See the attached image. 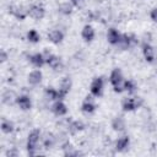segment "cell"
<instances>
[{"mask_svg": "<svg viewBox=\"0 0 157 157\" xmlns=\"http://www.w3.org/2000/svg\"><path fill=\"white\" fill-rule=\"evenodd\" d=\"M109 82L112 83L114 92L121 93L123 91H125V88H124L125 80H124V76H123V72H121L120 69L115 67V69L112 70V72L109 75Z\"/></svg>", "mask_w": 157, "mask_h": 157, "instance_id": "obj_1", "label": "cell"}, {"mask_svg": "<svg viewBox=\"0 0 157 157\" xmlns=\"http://www.w3.org/2000/svg\"><path fill=\"white\" fill-rule=\"evenodd\" d=\"M39 140H40V131L38 129H34V130H32L28 134L26 147H27V151H28V155L29 156L37 155V147H38Z\"/></svg>", "mask_w": 157, "mask_h": 157, "instance_id": "obj_2", "label": "cell"}, {"mask_svg": "<svg viewBox=\"0 0 157 157\" xmlns=\"http://www.w3.org/2000/svg\"><path fill=\"white\" fill-rule=\"evenodd\" d=\"M142 104V99L140 97H128L123 101L121 107L125 112H134L137 108H140Z\"/></svg>", "mask_w": 157, "mask_h": 157, "instance_id": "obj_3", "label": "cell"}, {"mask_svg": "<svg viewBox=\"0 0 157 157\" xmlns=\"http://www.w3.org/2000/svg\"><path fill=\"white\" fill-rule=\"evenodd\" d=\"M103 87H104V80L103 77H94L91 82V86H90V91H91V94L93 97H101L102 93H103Z\"/></svg>", "mask_w": 157, "mask_h": 157, "instance_id": "obj_4", "label": "cell"}, {"mask_svg": "<svg viewBox=\"0 0 157 157\" xmlns=\"http://www.w3.org/2000/svg\"><path fill=\"white\" fill-rule=\"evenodd\" d=\"M28 16L36 21H39L45 16V9L39 4H32L28 7Z\"/></svg>", "mask_w": 157, "mask_h": 157, "instance_id": "obj_5", "label": "cell"}, {"mask_svg": "<svg viewBox=\"0 0 157 157\" xmlns=\"http://www.w3.org/2000/svg\"><path fill=\"white\" fill-rule=\"evenodd\" d=\"M71 86H72V81H71V78L69 76H65V77L61 78V81L59 83V90H58L59 91V98L60 99H63L70 92Z\"/></svg>", "mask_w": 157, "mask_h": 157, "instance_id": "obj_6", "label": "cell"}, {"mask_svg": "<svg viewBox=\"0 0 157 157\" xmlns=\"http://www.w3.org/2000/svg\"><path fill=\"white\" fill-rule=\"evenodd\" d=\"M142 55L147 63L152 64V63H155V59H156V50L150 43H144L142 44Z\"/></svg>", "mask_w": 157, "mask_h": 157, "instance_id": "obj_7", "label": "cell"}, {"mask_svg": "<svg viewBox=\"0 0 157 157\" xmlns=\"http://www.w3.org/2000/svg\"><path fill=\"white\" fill-rule=\"evenodd\" d=\"M9 12H10L12 16H15L17 20H20V21L25 20V18L28 16V9L26 10L23 6H16V5H11V6L9 7Z\"/></svg>", "mask_w": 157, "mask_h": 157, "instance_id": "obj_8", "label": "cell"}, {"mask_svg": "<svg viewBox=\"0 0 157 157\" xmlns=\"http://www.w3.org/2000/svg\"><path fill=\"white\" fill-rule=\"evenodd\" d=\"M45 56V61H47V64L49 65V67H52L54 71H59L60 69H61V66H63V64H61V59L59 58V56H56V55H54V54H48L47 53V55H44Z\"/></svg>", "mask_w": 157, "mask_h": 157, "instance_id": "obj_9", "label": "cell"}, {"mask_svg": "<svg viewBox=\"0 0 157 157\" xmlns=\"http://www.w3.org/2000/svg\"><path fill=\"white\" fill-rule=\"evenodd\" d=\"M16 104L20 107L21 110H29V109L32 108V101H31V97L27 96V94L17 96Z\"/></svg>", "mask_w": 157, "mask_h": 157, "instance_id": "obj_10", "label": "cell"}, {"mask_svg": "<svg viewBox=\"0 0 157 157\" xmlns=\"http://www.w3.org/2000/svg\"><path fill=\"white\" fill-rule=\"evenodd\" d=\"M28 60H29L31 64H32L34 67H37V69H40L44 64H47L45 56H44V54H42V53H36V54L29 55Z\"/></svg>", "mask_w": 157, "mask_h": 157, "instance_id": "obj_11", "label": "cell"}, {"mask_svg": "<svg viewBox=\"0 0 157 157\" xmlns=\"http://www.w3.org/2000/svg\"><path fill=\"white\" fill-rule=\"evenodd\" d=\"M52 110L56 117H63V115H65L67 113V107L63 101L58 99V101L54 102V104L52 107Z\"/></svg>", "mask_w": 157, "mask_h": 157, "instance_id": "obj_12", "label": "cell"}, {"mask_svg": "<svg viewBox=\"0 0 157 157\" xmlns=\"http://www.w3.org/2000/svg\"><path fill=\"white\" fill-rule=\"evenodd\" d=\"M94 36H96V32H94V28L91 26V25H85L82 31H81V37L85 42H92L94 39Z\"/></svg>", "mask_w": 157, "mask_h": 157, "instance_id": "obj_13", "label": "cell"}, {"mask_svg": "<svg viewBox=\"0 0 157 157\" xmlns=\"http://www.w3.org/2000/svg\"><path fill=\"white\" fill-rule=\"evenodd\" d=\"M42 78H43V74H42L40 70H33V71H31V72L28 74V76H27V81H28V83L32 85V86L39 85V83L42 82Z\"/></svg>", "mask_w": 157, "mask_h": 157, "instance_id": "obj_14", "label": "cell"}, {"mask_svg": "<svg viewBox=\"0 0 157 157\" xmlns=\"http://www.w3.org/2000/svg\"><path fill=\"white\" fill-rule=\"evenodd\" d=\"M120 38H121V33H120L118 29H115V28H113V27L108 29V32H107V40H108L112 45H117V44L119 43Z\"/></svg>", "mask_w": 157, "mask_h": 157, "instance_id": "obj_15", "label": "cell"}, {"mask_svg": "<svg viewBox=\"0 0 157 157\" xmlns=\"http://www.w3.org/2000/svg\"><path fill=\"white\" fill-rule=\"evenodd\" d=\"M81 110L85 113V114H92L94 110H96V104L94 102L92 101V98L90 96L86 97V99L82 102L81 104Z\"/></svg>", "mask_w": 157, "mask_h": 157, "instance_id": "obj_16", "label": "cell"}, {"mask_svg": "<svg viewBox=\"0 0 157 157\" xmlns=\"http://www.w3.org/2000/svg\"><path fill=\"white\" fill-rule=\"evenodd\" d=\"M130 146V139L129 136H121L115 141V151L118 152H124L129 148Z\"/></svg>", "mask_w": 157, "mask_h": 157, "instance_id": "obj_17", "label": "cell"}, {"mask_svg": "<svg viewBox=\"0 0 157 157\" xmlns=\"http://www.w3.org/2000/svg\"><path fill=\"white\" fill-rule=\"evenodd\" d=\"M48 39L53 44H60L63 42V39H64V33L60 29H52L48 33Z\"/></svg>", "mask_w": 157, "mask_h": 157, "instance_id": "obj_18", "label": "cell"}, {"mask_svg": "<svg viewBox=\"0 0 157 157\" xmlns=\"http://www.w3.org/2000/svg\"><path fill=\"white\" fill-rule=\"evenodd\" d=\"M16 99H17V94L15 93V91L12 90H6L4 91L2 96H1V101L4 104H12V103H16Z\"/></svg>", "mask_w": 157, "mask_h": 157, "instance_id": "obj_19", "label": "cell"}, {"mask_svg": "<svg viewBox=\"0 0 157 157\" xmlns=\"http://www.w3.org/2000/svg\"><path fill=\"white\" fill-rule=\"evenodd\" d=\"M72 10H74V4L71 1H64V2H60L59 6H58V11L64 15V16H69L72 13Z\"/></svg>", "mask_w": 157, "mask_h": 157, "instance_id": "obj_20", "label": "cell"}, {"mask_svg": "<svg viewBox=\"0 0 157 157\" xmlns=\"http://www.w3.org/2000/svg\"><path fill=\"white\" fill-rule=\"evenodd\" d=\"M125 119L123 117H115L113 120H112V128L114 131H118V132H121L125 130Z\"/></svg>", "mask_w": 157, "mask_h": 157, "instance_id": "obj_21", "label": "cell"}, {"mask_svg": "<svg viewBox=\"0 0 157 157\" xmlns=\"http://www.w3.org/2000/svg\"><path fill=\"white\" fill-rule=\"evenodd\" d=\"M44 97L48 101H58V99H60L59 98V91L55 90L54 87H47L44 90Z\"/></svg>", "mask_w": 157, "mask_h": 157, "instance_id": "obj_22", "label": "cell"}, {"mask_svg": "<svg viewBox=\"0 0 157 157\" xmlns=\"http://www.w3.org/2000/svg\"><path fill=\"white\" fill-rule=\"evenodd\" d=\"M13 130H15L13 123L11 120H9V119H2V121H1V131L4 134H11V132H13Z\"/></svg>", "mask_w": 157, "mask_h": 157, "instance_id": "obj_23", "label": "cell"}, {"mask_svg": "<svg viewBox=\"0 0 157 157\" xmlns=\"http://www.w3.org/2000/svg\"><path fill=\"white\" fill-rule=\"evenodd\" d=\"M67 128H69V131H70L71 134H76V132H78V131L83 130L85 124H83L82 121H80V120H74V121H71V123L69 124Z\"/></svg>", "mask_w": 157, "mask_h": 157, "instance_id": "obj_24", "label": "cell"}, {"mask_svg": "<svg viewBox=\"0 0 157 157\" xmlns=\"http://www.w3.org/2000/svg\"><path fill=\"white\" fill-rule=\"evenodd\" d=\"M27 39L31 43H38L40 40V34L37 32V29H29L27 32Z\"/></svg>", "mask_w": 157, "mask_h": 157, "instance_id": "obj_25", "label": "cell"}, {"mask_svg": "<svg viewBox=\"0 0 157 157\" xmlns=\"http://www.w3.org/2000/svg\"><path fill=\"white\" fill-rule=\"evenodd\" d=\"M54 144H55V137H54V135H53L52 132L45 134V137L43 139V145H44V147H45V148H50V147H53Z\"/></svg>", "mask_w": 157, "mask_h": 157, "instance_id": "obj_26", "label": "cell"}, {"mask_svg": "<svg viewBox=\"0 0 157 157\" xmlns=\"http://www.w3.org/2000/svg\"><path fill=\"white\" fill-rule=\"evenodd\" d=\"M124 88H125V91H126L128 93H134V92L136 91L137 86H136V83H135L132 80H125V82H124Z\"/></svg>", "mask_w": 157, "mask_h": 157, "instance_id": "obj_27", "label": "cell"}, {"mask_svg": "<svg viewBox=\"0 0 157 157\" xmlns=\"http://www.w3.org/2000/svg\"><path fill=\"white\" fill-rule=\"evenodd\" d=\"M150 17H151V20H152L153 22L157 23V7H153V9L151 10V12H150Z\"/></svg>", "mask_w": 157, "mask_h": 157, "instance_id": "obj_28", "label": "cell"}, {"mask_svg": "<svg viewBox=\"0 0 157 157\" xmlns=\"http://www.w3.org/2000/svg\"><path fill=\"white\" fill-rule=\"evenodd\" d=\"M7 58H9L7 53H6V52L2 49V50L0 52V61H1V63H5V61L7 60Z\"/></svg>", "mask_w": 157, "mask_h": 157, "instance_id": "obj_29", "label": "cell"}, {"mask_svg": "<svg viewBox=\"0 0 157 157\" xmlns=\"http://www.w3.org/2000/svg\"><path fill=\"white\" fill-rule=\"evenodd\" d=\"M70 1L74 4V6H78V5H80V4H81L83 0H70Z\"/></svg>", "mask_w": 157, "mask_h": 157, "instance_id": "obj_30", "label": "cell"}, {"mask_svg": "<svg viewBox=\"0 0 157 157\" xmlns=\"http://www.w3.org/2000/svg\"><path fill=\"white\" fill-rule=\"evenodd\" d=\"M6 156H17V152L16 151H7Z\"/></svg>", "mask_w": 157, "mask_h": 157, "instance_id": "obj_31", "label": "cell"}]
</instances>
